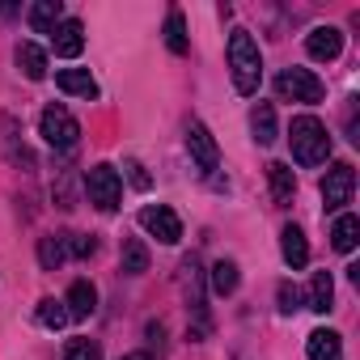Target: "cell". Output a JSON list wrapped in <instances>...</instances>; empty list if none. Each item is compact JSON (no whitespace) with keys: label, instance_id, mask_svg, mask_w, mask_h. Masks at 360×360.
Segmentation results:
<instances>
[{"label":"cell","instance_id":"obj_1","mask_svg":"<svg viewBox=\"0 0 360 360\" xmlns=\"http://www.w3.org/2000/svg\"><path fill=\"white\" fill-rule=\"evenodd\" d=\"M229 68H233V85L238 94H259L263 85V56H259V43L250 39V30H233L229 34Z\"/></svg>","mask_w":360,"mask_h":360},{"label":"cell","instance_id":"obj_2","mask_svg":"<svg viewBox=\"0 0 360 360\" xmlns=\"http://www.w3.org/2000/svg\"><path fill=\"white\" fill-rule=\"evenodd\" d=\"M288 144H292L297 165H322L330 157V131L318 115H297L288 127Z\"/></svg>","mask_w":360,"mask_h":360},{"label":"cell","instance_id":"obj_3","mask_svg":"<svg viewBox=\"0 0 360 360\" xmlns=\"http://www.w3.org/2000/svg\"><path fill=\"white\" fill-rule=\"evenodd\" d=\"M85 191H89V204L98 208V212H115L119 208V200H123V178H119V169L115 165H89L85 169Z\"/></svg>","mask_w":360,"mask_h":360},{"label":"cell","instance_id":"obj_4","mask_svg":"<svg viewBox=\"0 0 360 360\" xmlns=\"http://www.w3.org/2000/svg\"><path fill=\"white\" fill-rule=\"evenodd\" d=\"M276 94H280L284 102H305V106H314V102L326 98V85H322L309 68H284V72L276 77Z\"/></svg>","mask_w":360,"mask_h":360},{"label":"cell","instance_id":"obj_5","mask_svg":"<svg viewBox=\"0 0 360 360\" xmlns=\"http://www.w3.org/2000/svg\"><path fill=\"white\" fill-rule=\"evenodd\" d=\"M39 131H43V140H47L51 148H72V144L81 140V123L72 119L68 106H47L43 119H39Z\"/></svg>","mask_w":360,"mask_h":360},{"label":"cell","instance_id":"obj_6","mask_svg":"<svg viewBox=\"0 0 360 360\" xmlns=\"http://www.w3.org/2000/svg\"><path fill=\"white\" fill-rule=\"evenodd\" d=\"M352 191H356V169L347 161H335L322 178V204L326 212H339L343 204H352Z\"/></svg>","mask_w":360,"mask_h":360},{"label":"cell","instance_id":"obj_7","mask_svg":"<svg viewBox=\"0 0 360 360\" xmlns=\"http://www.w3.org/2000/svg\"><path fill=\"white\" fill-rule=\"evenodd\" d=\"M140 225H144V233H153L161 246H174L178 238H183V221H178V212L165 208V204H148V208L140 212Z\"/></svg>","mask_w":360,"mask_h":360},{"label":"cell","instance_id":"obj_8","mask_svg":"<svg viewBox=\"0 0 360 360\" xmlns=\"http://www.w3.org/2000/svg\"><path fill=\"white\" fill-rule=\"evenodd\" d=\"M187 148H191V157H195V165L204 174H212L221 165V148H217V140H212V131L204 123H191L187 127Z\"/></svg>","mask_w":360,"mask_h":360},{"label":"cell","instance_id":"obj_9","mask_svg":"<svg viewBox=\"0 0 360 360\" xmlns=\"http://www.w3.org/2000/svg\"><path fill=\"white\" fill-rule=\"evenodd\" d=\"M51 51L64 56V60H77L85 51V26L77 18H64L56 30H51Z\"/></svg>","mask_w":360,"mask_h":360},{"label":"cell","instance_id":"obj_10","mask_svg":"<svg viewBox=\"0 0 360 360\" xmlns=\"http://www.w3.org/2000/svg\"><path fill=\"white\" fill-rule=\"evenodd\" d=\"M305 51L314 56V60H339V51H343V34L335 30V26H314L309 30V39H305Z\"/></svg>","mask_w":360,"mask_h":360},{"label":"cell","instance_id":"obj_11","mask_svg":"<svg viewBox=\"0 0 360 360\" xmlns=\"http://www.w3.org/2000/svg\"><path fill=\"white\" fill-rule=\"evenodd\" d=\"M280 255H284V263H288L292 271H301V267L309 263V242H305V233H301L297 225H284V229H280Z\"/></svg>","mask_w":360,"mask_h":360},{"label":"cell","instance_id":"obj_12","mask_svg":"<svg viewBox=\"0 0 360 360\" xmlns=\"http://www.w3.org/2000/svg\"><path fill=\"white\" fill-rule=\"evenodd\" d=\"M64 305H68V318H89V314L98 309V288H94L89 280H72Z\"/></svg>","mask_w":360,"mask_h":360},{"label":"cell","instance_id":"obj_13","mask_svg":"<svg viewBox=\"0 0 360 360\" xmlns=\"http://www.w3.org/2000/svg\"><path fill=\"white\" fill-rule=\"evenodd\" d=\"M305 352H309V360H343V339H339L335 330L318 326V330L305 339Z\"/></svg>","mask_w":360,"mask_h":360},{"label":"cell","instance_id":"obj_14","mask_svg":"<svg viewBox=\"0 0 360 360\" xmlns=\"http://www.w3.org/2000/svg\"><path fill=\"white\" fill-rule=\"evenodd\" d=\"M26 22H30L34 34H51V30L64 22V5H60V0H39V5H30Z\"/></svg>","mask_w":360,"mask_h":360},{"label":"cell","instance_id":"obj_15","mask_svg":"<svg viewBox=\"0 0 360 360\" xmlns=\"http://www.w3.org/2000/svg\"><path fill=\"white\" fill-rule=\"evenodd\" d=\"M56 85L64 94H77V98H98V81L89 77V68H60L56 72Z\"/></svg>","mask_w":360,"mask_h":360},{"label":"cell","instance_id":"obj_16","mask_svg":"<svg viewBox=\"0 0 360 360\" xmlns=\"http://www.w3.org/2000/svg\"><path fill=\"white\" fill-rule=\"evenodd\" d=\"M267 178H271V195H276V204H292V195H297V178H292V169H288L284 161H271V165H267Z\"/></svg>","mask_w":360,"mask_h":360},{"label":"cell","instance_id":"obj_17","mask_svg":"<svg viewBox=\"0 0 360 360\" xmlns=\"http://www.w3.org/2000/svg\"><path fill=\"white\" fill-rule=\"evenodd\" d=\"M18 68L30 77V81H43L47 77V51L39 43H18Z\"/></svg>","mask_w":360,"mask_h":360},{"label":"cell","instance_id":"obj_18","mask_svg":"<svg viewBox=\"0 0 360 360\" xmlns=\"http://www.w3.org/2000/svg\"><path fill=\"white\" fill-rule=\"evenodd\" d=\"M356 242H360V221H356L352 212H343V217L335 221V229H330V246H335L339 255H352Z\"/></svg>","mask_w":360,"mask_h":360},{"label":"cell","instance_id":"obj_19","mask_svg":"<svg viewBox=\"0 0 360 360\" xmlns=\"http://www.w3.org/2000/svg\"><path fill=\"white\" fill-rule=\"evenodd\" d=\"M64 259H68V238H64V233H47V238H39V263H43V271L64 267Z\"/></svg>","mask_w":360,"mask_h":360},{"label":"cell","instance_id":"obj_20","mask_svg":"<svg viewBox=\"0 0 360 360\" xmlns=\"http://www.w3.org/2000/svg\"><path fill=\"white\" fill-rule=\"evenodd\" d=\"M330 305H335V280H330V271H314V280H309V309L326 314Z\"/></svg>","mask_w":360,"mask_h":360},{"label":"cell","instance_id":"obj_21","mask_svg":"<svg viewBox=\"0 0 360 360\" xmlns=\"http://www.w3.org/2000/svg\"><path fill=\"white\" fill-rule=\"evenodd\" d=\"M250 131H255L259 144H271V140H276V106H271V102H259V106L250 110Z\"/></svg>","mask_w":360,"mask_h":360},{"label":"cell","instance_id":"obj_22","mask_svg":"<svg viewBox=\"0 0 360 360\" xmlns=\"http://www.w3.org/2000/svg\"><path fill=\"white\" fill-rule=\"evenodd\" d=\"M123 271H127V276L148 271V246H144L140 238H127V242H123Z\"/></svg>","mask_w":360,"mask_h":360},{"label":"cell","instance_id":"obj_23","mask_svg":"<svg viewBox=\"0 0 360 360\" xmlns=\"http://www.w3.org/2000/svg\"><path fill=\"white\" fill-rule=\"evenodd\" d=\"M212 292H217V297L238 292V263H233V259H221V263L212 267Z\"/></svg>","mask_w":360,"mask_h":360},{"label":"cell","instance_id":"obj_24","mask_svg":"<svg viewBox=\"0 0 360 360\" xmlns=\"http://www.w3.org/2000/svg\"><path fill=\"white\" fill-rule=\"evenodd\" d=\"M165 43H169L174 56H187V47H191L187 43V22H183V13H178V9L165 18Z\"/></svg>","mask_w":360,"mask_h":360},{"label":"cell","instance_id":"obj_25","mask_svg":"<svg viewBox=\"0 0 360 360\" xmlns=\"http://www.w3.org/2000/svg\"><path fill=\"white\" fill-rule=\"evenodd\" d=\"M39 322H43L47 330H60V326L68 322V309H64V301H56V297H43V301H39Z\"/></svg>","mask_w":360,"mask_h":360},{"label":"cell","instance_id":"obj_26","mask_svg":"<svg viewBox=\"0 0 360 360\" xmlns=\"http://www.w3.org/2000/svg\"><path fill=\"white\" fill-rule=\"evenodd\" d=\"M64 360H102V347H98V339H68Z\"/></svg>","mask_w":360,"mask_h":360},{"label":"cell","instance_id":"obj_27","mask_svg":"<svg viewBox=\"0 0 360 360\" xmlns=\"http://www.w3.org/2000/svg\"><path fill=\"white\" fill-rule=\"evenodd\" d=\"M64 238H68V255H72V259H89V255L98 250V242H94L89 233H64Z\"/></svg>","mask_w":360,"mask_h":360},{"label":"cell","instance_id":"obj_28","mask_svg":"<svg viewBox=\"0 0 360 360\" xmlns=\"http://www.w3.org/2000/svg\"><path fill=\"white\" fill-rule=\"evenodd\" d=\"M301 309V292H297V284H280V314H297Z\"/></svg>","mask_w":360,"mask_h":360},{"label":"cell","instance_id":"obj_29","mask_svg":"<svg viewBox=\"0 0 360 360\" xmlns=\"http://www.w3.org/2000/svg\"><path fill=\"white\" fill-rule=\"evenodd\" d=\"M127 169H131V183H136V187H148V174L140 169V161H127Z\"/></svg>","mask_w":360,"mask_h":360},{"label":"cell","instance_id":"obj_30","mask_svg":"<svg viewBox=\"0 0 360 360\" xmlns=\"http://www.w3.org/2000/svg\"><path fill=\"white\" fill-rule=\"evenodd\" d=\"M119 360H153L148 352H127V356H119Z\"/></svg>","mask_w":360,"mask_h":360}]
</instances>
